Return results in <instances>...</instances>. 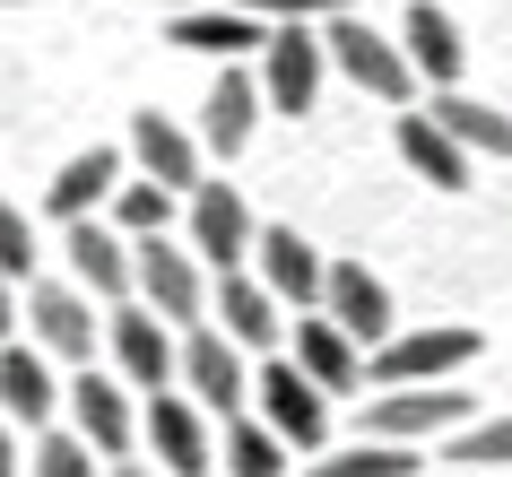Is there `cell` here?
Wrapping results in <instances>:
<instances>
[{
	"instance_id": "1",
	"label": "cell",
	"mask_w": 512,
	"mask_h": 477,
	"mask_svg": "<svg viewBox=\"0 0 512 477\" xmlns=\"http://www.w3.org/2000/svg\"><path fill=\"white\" fill-rule=\"evenodd\" d=\"M131 287L139 304L174 330V321H200L209 313V278L191 261V243H165V235H131Z\"/></svg>"
},
{
	"instance_id": "2",
	"label": "cell",
	"mask_w": 512,
	"mask_h": 477,
	"mask_svg": "<svg viewBox=\"0 0 512 477\" xmlns=\"http://www.w3.org/2000/svg\"><path fill=\"white\" fill-rule=\"evenodd\" d=\"M322 61H339L365 96H382V105H408V87H417V70H408V53L391 44V35H374L365 18H348V9H330L322 18Z\"/></svg>"
},
{
	"instance_id": "3",
	"label": "cell",
	"mask_w": 512,
	"mask_h": 477,
	"mask_svg": "<svg viewBox=\"0 0 512 477\" xmlns=\"http://www.w3.org/2000/svg\"><path fill=\"white\" fill-rule=\"evenodd\" d=\"M469 417V391H443V382H382V399L365 408V434L374 443H426V434H452Z\"/></svg>"
},
{
	"instance_id": "4",
	"label": "cell",
	"mask_w": 512,
	"mask_h": 477,
	"mask_svg": "<svg viewBox=\"0 0 512 477\" xmlns=\"http://www.w3.org/2000/svg\"><path fill=\"white\" fill-rule=\"evenodd\" d=\"M252 399H261V425H270L287 451H322V434H330V399L304 382L287 356H270V365L252 373Z\"/></svg>"
},
{
	"instance_id": "5",
	"label": "cell",
	"mask_w": 512,
	"mask_h": 477,
	"mask_svg": "<svg viewBox=\"0 0 512 477\" xmlns=\"http://www.w3.org/2000/svg\"><path fill=\"white\" fill-rule=\"evenodd\" d=\"M322 35H304V18H278V35H261V105L278 113H313L322 96Z\"/></svg>"
},
{
	"instance_id": "6",
	"label": "cell",
	"mask_w": 512,
	"mask_h": 477,
	"mask_svg": "<svg viewBox=\"0 0 512 477\" xmlns=\"http://www.w3.org/2000/svg\"><path fill=\"white\" fill-rule=\"evenodd\" d=\"M478 356V330L469 321H434V330H408V339H374V382H443Z\"/></svg>"
},
{
	"instance_id": "7",
	"label": "cell",
	"mask_w": 512,
	"mask_h": 477,
	"mask_svg": "<svg viewBox=\"0 0 512 477\" xmlns=\"http://www.w3.org/2000/svg\"><path fill=\"white\" fill-rule=\"evenodd\" d=\"M174 373L191 382V408H217V417H235L243 399H252V373H243V347L226 330H191V347L174 356Z\"/></svg>"
},
{
	"instance_id": "8",
	"label": "cell",
	"mask_w": 512,
	"mask_h": 477,
	"mask_svg": "<svg viewBox=\"0 0 512 477\" xmlns=\"http://www.w3.org/2000/svg\"><path fill=\"white\" fill-rule=\"evenodd\" d=\"M252 252V209L235 200V183H191V261L243 269Z\"/></svg>"
},
{
	"instance_id": "9",
	"label": "cell",
	"mask_w": 512,
	"mask_h": 477,
	"mask_svg": "<svg viewBox=\"0 0 512 477\" xmlns=\"http://www.w3.org/2000/svg\"><path fill=\"white\" fill-rule=\"evenodd\" d=\"M322 313L339 321L356 347L391 339V295H382V278L365 261H322Z\"/></svg>"
},
{
	"instance_id": "10",
	"label": "cell",
	"mask_w": 512,
	"mask_h": 477,
	"mask_svg": "<svg viewBox=\"0 0 512 477\" xmlns=\"http://www.w3.org/2000/svg\"><path fill=\"white\" fill-rule=\"evenodd\" d=\"M243 261H261V287L278 295V304H322V252L296 235V226H252V252Z\"/></svg>"
},
{
	"instance_id": "11",
	"label": "cell",
	"mask_w": 512,
	"mask_h": 477,
	"mask_svg": "<svg viewBox=\"0 0 512 477\" xmlns=\"http://www.w3.org/2000/svg\"><path fill=\"white\" fill-rule=\"evenodd\" d=\"M113 339V365H122V391H157V382H174V339H165V321L148 313V304H122L113 321H96Z\"/></svg>"
},
{
	"instance_id": "12",
	"label": "cell",
	"mask_w": 512,
	"mask_h": 477,
	"mask_svg": "<svg viewBox=\"0 0 512 477\" xmlns=\"http://www.w3.org/2000/svg\"><path fill=\"white\" fill-rule=\"evenodd\" d=\"M287 365L330 399V391H356V382H365V347H356L330 313H304V321H296V356H287Z\"/></svg>"
},
{
	"instance_id": "13",
	"label": "cell",
	"mask_w": 512,
	"mask_h": 477,
	"mask_svg": "<svg viewBox=\"0 0 512 477\" xmlns=\"http://www.w3.org/2000/svg\"><path fill=\"white\" fill-rule=\"evenodd\" d=\"M148 451H157V469H174V477L209 469V417H200L191 399H174L165 382H157V399H148Z\"/></svg>"
},
{
	"instance_id": "14",
	"label": "cell",
	"mask_w": 512,
	"mask_h": 477,
	"mask_svg": "<svg viewBox=\"0 0 512 477\" xmlns=\"http://www.w3.org/2000/svg\"><path fill=\"white\" fill-rule=\"evenodd\" d=\"M400 53H408V70L426 87H460V27L443 18V0H408V27H400Z\"/></svg>"
},
{
	"instance_id": "15",
	"label": "cell",
	"mask_w": 512,
	"mask_h": 477,
	"mask_svg": "<svg viewBox=\"0 0 512 477\" xmlns=\"http://www.w3.org/2000/svg\"><path fill=\"white\" fill-rule=\"evenodd\" d=\"M70 269H79V295L122 304L131 295V235H105L96 217H70Z\"/></svg>"
},
{
	"instance_id": "16",
	"label": "cell",
	"mask_w": 512,
	"mask_h": 477,
	"mask_svg": "<svg viewBox=\"0 0 512 477\" xmlns=\"http://www.w3.org/2000/svg\"><path fill=\"white\" fill-rule=\"evenodd\" d=\"M70 408H79V443L96 451V460H122V451H131L139 417H131V399H122V382H105V373H79Z\"/></svg>"
},
{
	"instance_id": "17",
	"label": "cell",
	"mask_w": 512,
	"mask_h": 477,
	"mask_svg": "<svg viewBox=\"0 0 512 477\" xmlns=\"http://www.w3.org/2000/svg\"><path fill=\"white\" fill-rule=\"evenodd\" d=\"M35 347L44 356H70V365L96 356V313H87L79 287H35Z\"/></svg>"
},
{
	"instance_id": "18",
	"label": "cell",
	"mask_w": 512,
	"mask_h": 477,
	"mask_svg": "<svg viewBox=\"0 0 512 477\" xmlns=\"http://www.w3.org/2000/svg\"><path fill=\"white\" fill-rule=\"evenodd\" d=\"M131 157L148 165V183H165V191H191V183H200V139L174 131L165 113H139V122H131Z\"/></svg>"
},
{
	"instance_id": "19",
	"label": "cell",
	"mask_w": 512,
	"mask_h": 477,
	"mask_svg": "<svg viewBox=\"0 0 512 477\" xmlns=\"http://www.w3.org/2000/svg\"><path fill=\"white\" fill-rule=\"evenodd\" d=\"M400 157L417 183L434 191H469V148H460L452 131H434V113H400Z\"/></svg>"
},
{
	"instance_id": "20",
	"label": "cell",
	"mask_w": 512,
	"mask_h": 477,
	"mask_svg": "<svg viewBox=\"0 0 512 477\" xmlns=\"http://www.w3.org/2000/svg\"><path fill=\"white\" fill-rule=\"evenodd\" d=\"M217 321L235 347H278V295L243 269H217Z\"/></svg>"
},
{
	"instance_id": "21",
	"label": "cell",
	"mask_w": 512,
	"mask_h": 477,
	"mask_svg": "<svg viewBox=\"0 0 512 477\" xmlns=\"http://www.w3.org/2000/svg\"><path fill=\"white\" fill-rule=\"evenodd\" d=\"M261 35H270V18H252V9H174V44H183V53L235 61V53H252Z\"/></svg>"
},
{
	"instance_id": "22",
	"label": "cell",
	"mask_w": 512,
	"mask_h": 477,
	"mask_svg": "<svg viewBox=\"0 0 512 477\" xmlns=\"http://www.w3.org/2000/svg\"><path fill=\"white\" fill-rule=\"evenodd\" d=\"M434 131H452L469 157H512V113L469 105L460 87H434Z\"/></svg>"
},
{
	"instance_id": "23",
	"label": "cell",
	"mask_w": 512,
	"mask_h": 477,
	"mask_svg": "<svg viewBox=\"0 0 512 477\" xmlns=\"http://www.w3.org/2000/svg\"><path fill=\"white\" fill-rule=\"evenodd\" d=\"M252 122H261V79L226 61V79L209 87V148H217V157H235L243 139H252Z\"/></svg>"
},
{
	"instance_id": "24",
	"label": "cell",
	"mask_w": 512,
	"mask_h": 477,
	"mask_svg": "<svg viewBox=\"0 0 512 477\" xmlns=\"http://www.w3.org/2000/svg\"><path fill=\"white\" fill-rule=\"evenodd\" d=\"M113 183H122V157H113V148H87V157H70V165L53 174L44 200H53V217L70 226V217H96V200H105Z\"/></svg>"
},
{
	"instance_id": "25",
	"label": "cell",
	"mask_w": 512,
	"mask_h": 477,
	"mask_svg": "<svg viewBox=\"0 0 512 477\" xmlns=\"http://www.w3.org/2000/svg\"><path fill=\"white\" fill-rule=\"evenodd\" d=\"M0 408H9L18 425H44V417H53V373H44L35 347H9V356H0Z\"/></svg>"
},
{
	"instance_id": "26",
	"label": "cell",
	"mask_w": 512,
	"mask_h": 477,
	"mask_svg": "<svg viewBox=\"0 0 512 477\" xmlns=\"http://www.w3.org/2000/svg\"><path fill=\"white\" fill-rule=\"evenodd\" d=\"M226 477H287V443H278L270 425L226 417Z\"/></svg>"
},
{
	"instance_id": "27",
	"label": "cell",
	"mask_w": 512,
	"mask_h": 477,
	"mask_svg": "<svg viewBox=\"0 0 512 477\" xmlns=\"http://www.w3.org/2000/svg\"><path fill=\"white\" fill-rule=\"evenodd\" d=\"M313 477H417V451H408V443H374V434H365V443L339 451V460H313Z\"/></svg>"
},
{
	"instance_id": "28",
	"label": "cell",
	"mask_w": 512,
	"mask_h": 477,
	"mask_svg": "<svg viewBox=\"0 0 512 477\" xmlns=\"http://www.w3.org/2000/svg\"><path fill=\"white\" fill-rule=\"evenodd\" d=\"M113 200V217H122V235H165V217H174V191L165 183H122V191H105Z\"/></svg>"
},
{
	"instance_id": "29",
	"label": "cell",
	"mask_w": 512,
	"mask_h": 477,
	"mask_svg": "<svg viewBox=\"0 0 512 477\" xmlns=\"http://www.w3.org/2000/svg\"><path fill=\"white\" fill-rule=\"evenodd\" d=\"M443 460H460V469H512V417H495V425H478V434H460Z\"/></svg>"
},
{
	"instance_id": "30",
	"label": "cell",
	"mask_w": 512,
	"mask_h": 477,
	"mask_svg": "<svg viewBox=\"0 0 512 477\" xmlns=\"http://www.w3.org/2000/svg\"><path fill=\"white\" fill-rule=\"evenodd\" d=\"M35 477H96V460H87L79 434H44L35 443Z\"/></svg>"
},
{
	"instance_id": "31",
	"label": "cell",
	"mask_w": 512,
	"mask_h": 477,
	"mask_svg": "<svg viewBox=\"0 0 512 477\" xmlns=\"http://www.w3.org/2000/svg\"><path fill=\"white\" fill-rule=\"evenodd\" d=\"M27 269H35V226L0 200V278H27Z\"/></svg>"
},
{
	"instance_id": "32",
	"label": "cell",
	"mask_w": 512,
	"mask_h": 477,
	"mask_svg": "<svg viewBox=\"0 0 512 477\" xmlns=\"http://www.w3.org/2000/svg\"><path fill=\"white\" fill-rule=\"evenodd\" d=\"M252 18H330V9H348V0H235Z\"/></svg>"
},
{
	"instance_id": "33",
	"label": "cell",
	"mask_w": 512,
	"mask_h": 477,
	"mask_svg": "<svg viewBox=\"0 0 512 477\" xmlns=\"http://www.w3.org/2000/svg\"><path fill=\"white\" fill-rule=\"evenodd\" d=\"M0 477H18V434L0 425Z\"/></svg>"
},
{
	"instance_id": "34",
	"label": "cell",
	"mask_w": 512,
	"mask_h": 477,
	"mask_svg": "<svg viewBox=\"0 0 512 477\" xmlns=\"http://www.w3.org/2000/svg\"><path fill=\"white\" fill-rule=\"evenodd\" d=\"M18 330V304H9V278H0V339Z\"/></svg>"
},
{
	"instance_id": "35",
	"label": "cell",
	"mask_w": 512,
	"mask_h": 477,
	"mask_svg": "<svg viewBox=\"0 0 512 477\" xmlns=\"http://www.w3.org/2000/svg\"><path fill=\"white\" fill-rule=\"evenodd\" d=\"M113 477H157V469H139V460H122V469H113Z\"/></svg>"
},
{
	"instance_id": "36",
	"label": "cell",
	"mask_w": 512,
	"mask_h": 477,
	"mask_svg": "<svg viewBox=\"0 0 512 477\" xmlns=\"http://www.w3.org/2000/svg\"><path fill=\"white\" fill-rule=\"evenodd\" d=\"M452 477H504V469H452Z\"/></svg>"
},
{
	"instance_id": "37",
	"label": "cell",
	"mask_w": 512,
	"mask_h": 477,
	"mask_svg": "<svg viewBox=\"0 0 512 477\" xmlns=\"http://www.w3.org/2000/svg\"><path fill=\"white\" fill-rule=\"evenodd\" d=\"M148 9H191V0H148Z\"/></svg>"
},
{
	"instance_id": "38",
	"label": "cell",
	"mask_w": 512,
	"mask_h": 477,
	"mask_svg": "<svg viewBox=\"0 0 512 477\" xmlns=\"http://www.w3.org/2000/svg\"><path fill=\"white\" fill-rule=\"evenodd\" d=\"M0 9H18V0H0Z\"/></svg>"
}]
</instances>
